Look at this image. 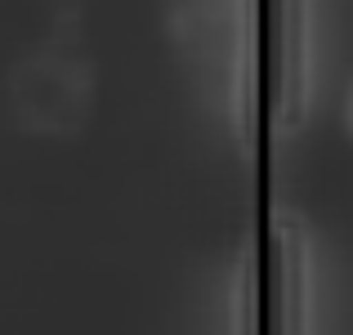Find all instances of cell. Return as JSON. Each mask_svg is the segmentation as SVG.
Wrapping results in <instances>:
<instances>
[{
  "label": "cell",
  "instance_id": "cell-1",
  "mask_svg": "<svg viewBox=\"0 0 353 335\" xmlns=\"http://www.w3.org/2000/svg\"><path fill=\"white\" fill-rule=\"evenodd\" d=\"M268 0H36L0 23V304L268 335Z\"/></svg>",
  "mask_w": 353,
  "mask_h": 335
},
{
  "label": "cell",
  "instance_id": "cell-2",
  "mask_svg": "<svg viewBox=\"0 0 353 335\" xmlns=\"http://www.w3.org/2000/svg\"><path fill=\"white\" fill-rule=\"evenodd\" d=\"M268 335L353 322V23L268 5Z\"/></svg>",
  "mask_w": 353,
  "mask_h": 335
}]
</instances>
